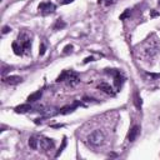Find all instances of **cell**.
Listing matches in <instances>:
<instances>
[{
	"instance_id": "cell-22",
	"label": "cell",
	"mask_w": 160,
	"mask_h": 160,
	"mask_svg": "<svg viewBox=\"0 0 160 160\" xmlns=\"http://www.w3.org/2000/svg\"><path fill=\"white\" fill-rule=\"evenodd\" d=\"M72 1H74V0H63V4H69Z\"/></svg>"
},
{
	"instance_id": "cell-2",
	"label": "cell",
	"mask_w": 160,
	"mask_h": 160,
	"mask_svg": "<svg viewBox=\"0 0 160 160\" xmlns=\"http://www.w3.org/2000/svg\"><path fill=\"white\" fill-rule=\"evenodd\" d=\"M64 80H68L69 84L73 86V85H76L79 83V76L74 72H66V70H65V72H63L58 76L56 81H64Z\"/></svg>"
},
{
	"instance_id": "cell-7",
	"label": "cell",
	"mask_w": 160,
	"mask_h": 160,
	"mask_svg": "<svg viewBox=\"0 0 160 160\" xmlns=\"http://www.w3.org/2000/svg\"><path fill=\"white\" fill-rule=\"evenodd\" d=\"M21 78L18 75H11V76H7V78H4V83H7V84L9 85H16L19 84V83H21Z\"/></svg>"
},
{
	"instance_id": "cell-1",
	"label": "cell",
	"mask_w": 160,
	"mask_h": 160,
	"mask_svg": "<svg viewBox=\"0 0 160 160\" xmlns=\"http://www.w3.org/2000/svg\"><path fill=\"white\" fill-rule=\"evenodd\" d=\"M86 144L91 148H100V146H104L108 141V135L104 132L103 129L100 128H95L93 129L90 133L86 134Z\"/></svg>"
},
{
	"instance_id": "cell-11",
	"label": "cell",
	"mask_w": 160,
	"mask_h": 160,
	"mask_svg": "<svg viewBox=\"0 0 160 160\" xmlns=\"http://www.w3.org/2000/svg\"><path fill=\"white\" fill-rule=\"evenodd\" d=\"M39 144H40V143H39V140L35 138V136H30V138H29V146H30L33 150H37Z\"/></svg>"
},
{
	"instance_id": "cell-8",
	"label": "cell",
	"mask_w": 160,
	"mask_h": 160,
	"mask_svg": "<svg viewBox=\"0 0 160 160\" xmlns=\"http://www.w3.org/2000/svg\"><path fill=\"white\" fill-rule=\"evenodd\" d=\"M41 95H43V93H41L40 90H39V91H35V93H33V94H30V95L28 96V103L38 102V100H40Z\"/></svg>"
},
{
	"instance_id": "cell-4",
	"label": "cell",
	"mask_w": 160,
	"mask_h": 160,
	"mask_svg": "<svg viewBox=\"0 0 160 160\" xmlns=\"http://www.w3.org/2000/svg\"><path fill=\"white\" fill-rule=\"evenodd\" d=\"M39 143H40V148L45 151L48 150H53L55 148V143L53 139H49V138H40L39 139Z\"/></svg>"
},
{
	"instance_id": "cell-15",
	"label": "cell",
	"mask_w": 160,
	"mask_h": 160,
	"mask_svg": "<svg viewBox=\"0 0 160 160\" xmlns=\"http://www.w3.org/2000/svg\"><path fill=\"white\" fill-rule=\"evenodd\" d=\"M45 50H46L45 44H41L40 45V50H39V55H44L45 54Z\"/></svg>"
},
{
	"instance_id": "cell-9",
	"label": "cell",
	"mask_w": 160,
	"mask_h": 160,
	"mask_svg": "<svg viewBox=\"0 0 160 160\" xmlns=\"http://www.w3.org/2000/svg\"><path fill=\"white\" fill-rule=\"evenodd\" d=\"M30 110H31V106L29 104H23V105H19L15 108V113H18V114H19V113L20 114H23V113H28Z\"/></svg>"
},
{
	"instance_id": "cell-14",
	"label": "cell",
	"mask_w": 160,
	"mask_h": 160,
	"mask_svg": "<svg viewBox=\"0 0 160 160\" xmlns=\"http://www.w3.org/2000/svg\"><path fill=\"white\" fill-rule=\"evenodd\" d=\"M134 103H135V106H136L138 109L141 108V99H140V96L138 95V93H135V95H134Z\"/></svg>"
},
{
	"instance_id": "cell-6",
	"label": "cell",
	"mask_w": 160,
	"mask_h": 160,
	"mask_svg": "<svg viewBox=\"0 0 160 160\" xmlns=\"http://www.w3.org/2000/svg\"><path fill=\"white\" fill-rule=\"evenodd\" d=\"M139 133H140V126H138V125L133 126L132 129H130L129 134H128V140L130 141V143H133V141H135V139L138 138Z\"/></svg>"
},
{
	"instance_id": "cell-10",
	"label": "cell",
	"mask_w": 160,
	"mask_h": 160,
	"mask_svg": "<svg viewBox=\"0 0 160 160\" xmlns=\"http://www.w3.org/2000/svg\"><path fill=\"white\" fill-rule=\"evenodd\" d=\"M99 89L100 90H103L104 93H106V94H110V95H113V88L109 85V84H106V83H102V84L99 85Z\"/></svg>"
},
{
	"instance_id": "cell-18",
	"label": "cell",
	"mask_w": 160,
	"mask_h": 160,
	"mask_svg": "<svg viewBox=\"0 0 160 160\" xmlns=\"http://www.w3.org/2000/svg\"><path fill=\"white\" fill-rule=\"evenodd\" d=\"M72 49H73V46H72V45L65 46V48H64V53H69V51H72Z\"/></svg>"
},
{
	"instance_id": "cell-21",
	"label": "cell",
	"mask_w": 160,
	"mask_h": 160,
	"mask_svg": "<svg viewBox=\"0 0 160 160\" xmlns=\"http://www.w3.org/2000/svg\"><path fill=\"white\" fill-rule=\"evenodd\" d=\"M93 60V56H90V58H86L85 60H84V63H89V61H91Z\"/></svg>"
},
{
	"instance_id": "cell-16",
	"label": "cell",
	"mask_w": 160,
	"mask_h": 160,
	"mask_svg": "<svg viewBox=\"0 0 160 160\" xmlns=\"http://www.w3.org/2000/svg\"><path fill=\"white\" fill-rule=\"evenodd\" d=\"M65 145H66V139L64 138V140H63V145H61V148H60V149H59V151H58V154H56V156H59V154H60V153L63 151V149L65 148Z\"/></svg>"
},
{
	"instance_id": "cell-5",
	"label": "cell",
	"mask_w": 160,
	"mask_h": 160,
	"mask_svg": "<svg viewBox=\"0 0 160 160\" xmlns=\"http://www.w3.org/2000/svg\"><path fill=\"white\" fill-rule=\"evenodd\" d=\"M108 73H109V74H113V75H114L115 86H116V89H120V86H121V83H123L120 72H119V70H114V69H111V70H109V69H108Z\"/></svg>"
},
{
	"instance_id": "cell-3",
	"label": "cell",
	"mask_w": 160,
	"mask_h": 160,
	"mask_svg": "<svg viewBox=\"0 0 160 160\" xmlns=\"http://www.w3.org/2000/svg\"><path fill=\"white\" fill-rule=\"evenodd\" d=\"M54 10H55V5L50 1H44V3L39 4V11L43 15H48V14L54 13Z\"/></svg>"
},
{
	"instance_id": "cell-13",
	"label": "cell",
	"mask_w": 160,
	"mask_h": 160,
	"mask_svg": "<svg viewBox=\"0 0 160 160\" xmlns=\"http://www.w3.org/2000/svg\"><path fill=\"white\" fill-rule=\"evenodd\" d=\"M64 28H65V23L61 19H58L54 25V30H60V29H64Z\"/></svg>"
},
{
	"instance_id": "cell-17",
	"label": "cell",
	"mask_w": 160,
	"mask_h": 160,
	"mask_svg": "<svg viewBox=\"0 0 160 160\" xmlns=\"http://www.w3.org/2000/svg\"><path fill=\"white\" fill-rule=\"evenodd\" d=\"M102 1H103V0H102ZM104 3H105V5H108V7H109V5L115 3V0H104Z\"/></svg>"
},
{
	"instance_id": "cell-20",
	"label": "cell",
	"mask_w": 160,
	"mask_h": 160,
	"mask_svg": "<svg viewBox=\"0 0 160 160\" xmlns=\"http://www.w3.org/2000/svg\"><path fill=\"white\" fill-rule=\"evenodd\" d=\"M11 69H13L11 66H9V68H5V66H4V70H3V75H5V74H7V73L9 72V70H11Z\"/></svg>"
},
{
	"instance_id": "cell-12",
	"label": "cell",
	"mask_w": 160,
	"mask_h": 160,
	"mask_svg": "<svg viewBox=\"0 0 160 160\" xmlns=\"http://www.w3.org/2000/svg\"><path fill=\"white\" fill-rule=\"evenodd\" d=\"M13 50H14V53L16 55H23V48H21V45L18 43V41H14L13 43Z\"/></svg>"
},
{
	"instance_id": "cell-19",
	"label": "cell",
	"mask_w": 160,
	"mask_h": 160,
	"mask_svg": "<svg viewBox=\"0 0 160 160\" xmlns=\"http://www.w3.org/2000/svg\"><path fill=\"white\" fill-rule=\"evenodd\" d=\"M10 30H11V29H10L9 26H4V28H3V34H7V33H9Z\"/></svg>"
}]
</instances>
